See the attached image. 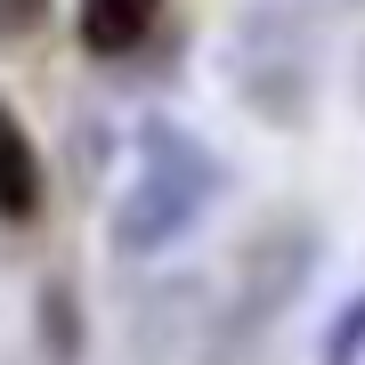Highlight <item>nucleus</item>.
Segmentation results:
<instances>
[{
  "mask_svg": "<svg viewBox=\"0 0 365 365\" xmlns=\"http://www.w3.org/2000/svg\"><path fill=\"white\" fill-rule=\"evenodd\" d=\"M220 187H227V163L211 155L203 138H187L179 122H146L138 130V179H130V195H122L114 227H106L114 260H155L163 244H179Z\"/></svg>",
  "mask_w": 365,
  "mask_h": 365,
  "instance_id": "f257e3e1",
  "label": "nucleus"
},
{
  "mask_svg": "<svg viewBox=\"0 0 365 365\" xmlns=\"http://www.w3.org/2000/svg\"><path fill=\"white\" fill-rule=\"evenodd\" d=\"M317 16L309 9H284V0H252L227 33V81L244 98V114L276 122V130H300L317 114V41H309Z\"/></svg>",
  "mask_w": 365,
  "mask_h": 365,
  "instance_id": "f03ea898",
  "label": "nucleus"
},
{
  "mask_svg": "<svg viewBox=\"0 0 365 365\" xmlns=\"http://www.w3.org/2000/svg\"><path fill=\"white\" fill-rule=\"evenodd\" d=\"M309 276H317V227L309 220H268L244 252H235V309L220 317V333H211V341H235L227 365H252V349H260L252 333H268L276 317L309 292Z\"/></svg>",
  "mask_w": 365,
  "mask_h": 365,
  "instance_id": "7ed1b4c3",
  "label": "nucleus"
},
{
  "mask_svg": "<svg viewBox=\"0 0 365 365\" xmlns=\"http://www.w3.org/2000/svg\"><path fill=\"white\" fill-rule=\"evenodd\" d=\"M41 203H49V170H41V146L33 130L0 106V220L9 227H33Z\"/></svg>",
  "mask_w": 365,
  "mask_h": 365,
  "instance_id": "20e7f679",
  "label": "nucleus"
},
{
  "mask_svg": "<svg viewBox=\"0 0 365 365\" xmlns=\"http://www.w3.org/2000/svg\"><path fill=\"white\" fill-rule=\"evenodd\" d=\"M155 16H163V0H81L73 33H81L90 57H138L146 33H155Z\"/></svg>",
  "mask_w": 365,
  "mask_h": 365,
  "instance_id": "39448f33",
  "label": "nucleus"
},
{
  "mask_svg": "<svg viewBox=\"0 0 365 365\" xmlns=\"http://www.w3.org/2000/svg\"><path fill=\"white\" fill-rule=\"evenodd\" d=\"M41 333H49V357H57V365H73V357H81V300H73L66 284L41 292Z\"/></svg>",
  "mask_w": 365,
  "mask_h": 365,
  "instance_id": "423d86ee",
  "label": "nucleus"
},
{
  "mask_svg": "<svg viewBox=\"0 0 365 365\" xmlns=\"http://www.w3.org/2000/svg\"><path fill=\"white\" fill-rule=\"evenodd\" d=\"M317 365H365V292L333 309V325H325V349H317Z\"/></svg>",
  "mask_w": 365,
  "mask_h": 365,
  "instance_id": "0eeeda50",
  "label": "nucleus"
},
{
  "mask_svg": "<svg viewBox=\"0 0 365 365\" xmlns=\"http://www.w3.org/2000/svg\"><path fill=\"white\" fill-rule=\"evenodd\" d=\"M41 25H49V0H0V49L9 41H33Z\"/></svg>",
  "mask_w": 365,
  "mask_h": 365,
  "instance_id": "6e6552de",
  "label": "nucleus"
}]
</instances>
